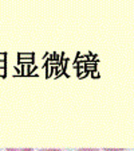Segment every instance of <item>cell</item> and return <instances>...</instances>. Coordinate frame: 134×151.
<instances>
[{"label":"cell","instance_id":"obj_4","mask_svg":"<svg viewBox=\"0 0 134 151\" xmlns=\"http://www.w3.org/2000/svg\"><path fill=\"white\" fill-rule=\"evenodd\" d=\"M39 151H63V150H58V148H43V150Z\"/></svg>","mask_w":134,"mask_h":151},{"label":"cell","instance_id":"obj_3","mask_svg":"<svg viewBox=\"0 0 134 151\" xmlns=\"http://www.w3.org/2000/svg\"><path fill=\"white\" fill-rule=\"evenodd\" d=\"M105 151H125L123 148H105Z\"/></svg>","mask_w":134,"mask_h":151},{"label":"cell","instance_id":"obj_1","mask_svg":"<svg viewBox=\"0 0 134 151\" xmlns=\"http://www.w3.org/2000/svg\"><path fill=\"white\" fill-rule=\"evenodd\" d=\"M7 151H34V150L30 147V148H7Z\"/></svg>","mask_w":134,"mask_h":151},{"label":"cell","instance_id":"obj_2","mask_svg":"<svg viewBox=\"0 0 134 151\" xmlns=\"http://www.w3.org/2000/svg\"><path fill=\"white\" fill-rule=\"evenodd\" d=\"M77 151H101V150H98V148H79Z\"/></svg>","mask_w":134,"mask_h":151}]
</instances>
